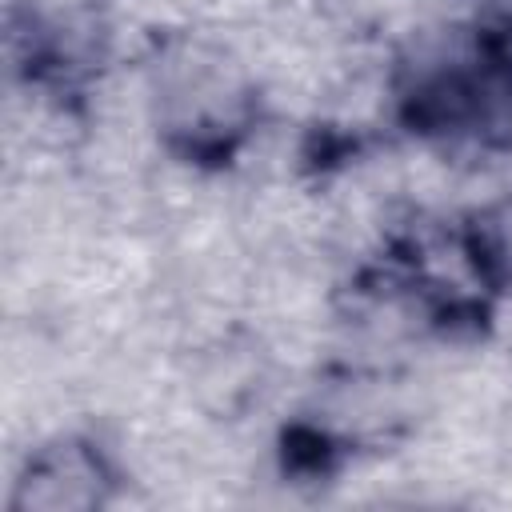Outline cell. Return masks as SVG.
Instances as JSON below:
<instances>
[{"label": "cell", "mask_w": 512, "mask_h": 512, "mask_svg": "<svg viewBox=\"0 0 512 512\" xmlns=\"http://www.w3.org/2000/svg\"><path fill=\"white\" fill-rule=\"evenodd\" d=\"M148 124L168 160L220 176L264 124V92L244 56L204 32H156L144 52Z\"/></svg>", "instance_id": "obj_1"}, {"label": "cell", "mask_w": 512, "mask_h": 512, "mask_svg": "<svg viewBox=\"0 0 512 512\" xmlns=\"http://www.w3.org/2000/svg\"><path fill=\"white\" fill-rule=\"evenodd\" d=\"M392 120L428 144H512V12H480L392 72Z\"/></svg>", "instance_id": "obj_2"}, {"label": "cell", "mask_w": 512, "mask_h": 512, "mask_svg": "<svg viewBox=\"0 0 512 512\" xmlns=\"http://www.w3.org/2000/svg\"><path fill=\"white\" fill-rule=\"evenodd\" d=\"M124 492L112 448L88 432H56L24 452L12 472L8 512H104Z\"/></svg>", "instance_id": "obj_3"}, {"label": "cell", "mask_w": 512, "mask_h": 512, "mask_svg": "<svg viewBox=\"0 0 512 512\" xmlns=\"http://www.w3.org/2000/svg\"><path fill=\"white\" fill-rule=\"evenodd\" d=\"M452 244L472 284L492 300H512V192L472 204L452 224Z\"/></svg>", "instance_id": "obj_4"}, {"label": "cell", "mask_w": 512, "mask_h": 512, "mask_svg": "<svg viewBox=\"0 0 512 512\" xmlns=\"http://www.w3.org/2000/svg\"><path fill=\"white\" fill-rule=\"evenodd\" d=\"M472 4H496V0H472Z\"/></svg>", "instance_id": "obj_5"}]
</instances>
